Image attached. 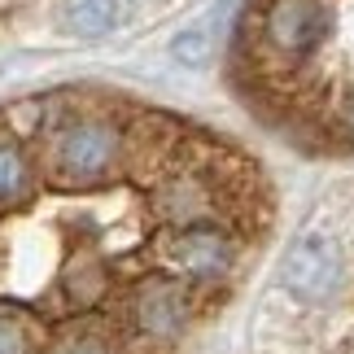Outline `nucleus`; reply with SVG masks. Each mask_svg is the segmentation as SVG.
<instances>
[{
  "mask_svg": "<svg viewBox=\"0 0 354 354\" xmlns=\"http://www.w3.org/2000/svg\"><path fill=\"white\" fill-rule=\"evenodd\" d=\"M127 153V136L114 118L105 114H75L66 118L48 140V158H44V175L48 184L84 193L105 180H114Z\"/></svg>",
  "mask_w": 354,
  "mask_h": 354,
  "instance_id": "nucleus-1",
  "label": "nucleus"
},
{
  "mask_svg": "<svg viewBox=\"0 0 354 354\" xmlns=\"http://www.w3.org/2000/svg\"><path fill=\"white\" fill-rule=\"evenodd\" d=\"M333 35L328 0H271L263 13V44L284 62H306Z\"/></svg>",
  "mask_w": 354,
  "mask_h": 354,
  "instance_id": "nucleus-2",
  "label": "nucleus"
},
{
  "mask_svg": "<svg viewBox=\"0 0 354 354\" xmlns=\"http://www.w3.org/2000/svg\"><path fill=\"white\" fill-rule=\"evenodd\" d=\"M162 267L171 271L175 280H188V284H210V280H223L232 271V241H227L214 223H180L175 232H167L162 241Z\"/></svg>",
  "mask_w": 354,
  "mask_h": 354,
  "instance_id": "nucleus-3",
  "label": "nucleus"
},
{
  "mask_svg": "<svg viewBox=\"0 0 354 354\" xmlns=\"http://www.w3.org/2000/svg\"><path fill=\"white\" fill-rule=\"evenodd\" d=\"M280 280H284V289L293 297H302V302H328V297H337V289L346 284L342 245L328 241V236L297 241L280 263Z\"/></svg>",
  "mask_w": 354,
  "mask_h": 354,
  "instance_id": "nucleus-4",
  "label": "nucleus"
},
{
  "mask_svg": "<svg viewBox=\"0 0 354 354\" xmlns=\"http://www.w3.org/2000/svg\"><path fill=\"white\" fill-rule=\"evenodd\" d=\"M188 293L180 280H167V276H153V280H140L127 302V324L136 337H145V342H175V337H184L188 328Z\"/></svg>",
  "mask_w": 354,
  "mask_h": 354,
  "instance_id": "nucleus-5",
  "label": "nucleus"
},
{
  "mask_svg": "<svg viewBox=\"0 0 354 354\" xmlns=\"http://www.w3.org/2000/svg\"><path fill=\"white\" fill-rule=\"evenodd\" d=\"M131 13V0H66L62 5V22L66 31L79 39H101L118 31Z\"/></svg>",
  "mask_w": 354,
  "mask_h": 354,
  "instance_id": "nucleus-6",
  "label": "nucleus"
},
{
  "mask_svg": "<svg viewBox=\"0 0 354 354\" xmlns=\"http://www.w3.org/2000/svg\"><path fill=\"white\" fill-rule=\"evenodd\" d=\"M57 289H62V297H66L71 306H97L101 297H105V289H110V276H105L101 258H92V254H75L71 263L62 267Z\"/></svg>",
  "mask_w": 354,
  "mask_h": 354,
  "instance_id": "nucleus-7",
  "label": "nucleus"
},
{
  "mask_svg": "<svg viewBox=\"0 0 354 354\" xmlns=\"http://www.w3.org/2000/svg\"><path fill=\"white\" fill-rule=\"evenodd\" d=\"M162 214L180 227V223H201V214H206V188H201L197 180H188V175H180V180H171L167 188H162L158 197Z\"/></svg>",
  "mask_w": 354,
  "mask_h": 354,
  "instance_id": "nucleus-8",
  "label": "nucleus"
},
{
  "mask_svg": "<svg viewBox=\"0 0 354 354\" xmlns=\"http://www.w3.org/2000/svg\"><path fill=\"white\" fill-rule=\"evenodd\" d=\"M26 188H31V162L13 140H0V206L26 197Z\"/></svg>",
  "mask_w": 354,
  "mask_h": 354,
  "instance_id": "nucleus-9",
  "label": "nucleus"
},
{
  "mask_svg": "<svg viewBox=\"0 0 354 354\" xmlns=\"http://www.w3.org/2000/svg\"><path fill=\"white\" fill-rule=\"evenodd\" d=\"M210 48H214V31H210L206 22L180 31V35H175V44H171L175 62H184V66H206L210 62Z\"/></svg>",
  "mask_w": 354,
  "mask_h": 354,
  "instance_id": "nucleus-10",
  "label": "nucleus"
},
{
  "mask_svg": "<svg viewBox=\"0 0 354 354\" xmlns=\"http://www.w3.org/2000/svg\"><path fill=\"white\" fill-rule=\"evenodd\" d=\"M0 354H35V328L18 310H0Z\"/></svg>",
  "mask_w": 354,
  "mask_h": 354,
  "instance_id": "nucleus-11",
  "label": "nucleus"
},
{
  "mask_svg": "<svg viewBox=\"0 0 354 354\" xmlns=\"http://www.w3.org/2000/svg\"><path fill=\"white\" fill-rule=\"evenodd\" d=\"M48 354H114V346L105 342L101 333L84 328V333H66V337H57V342L48 346Z\"/></svg>",
  "mask_w": 354,
  "mask_h": 354,
  "instance_id": "nucleus-12",
  "label": "nucleus"
},
{
  "mask_svg": "<svg viewBox=\"0 0 354 354\" xmlns=\"http://www.w3.org/2000/svg\"><path fill=\"white\" fill-rule=\"evenodd\" d=\"M346 127L354 131V97H350V105H346Z\"/></svg>",
  "mask_w": 354,
  "mask_h": 354,
  "instance_id": "nucleus-13",
  "label": "nucleus"
}]
</instances>
